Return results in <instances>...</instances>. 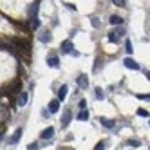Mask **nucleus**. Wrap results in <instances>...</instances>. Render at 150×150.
<instances>
[{"label":"nucleus","instance_id":"obj_26","mask_svg":"<svg viewBox=\"0 0 150 150\" xmlns=\"http://www.w3.org/2000/svg\"><path fill=\"white\" fill-rule=\"evenodd\" d=\"M91 22H92V25H94V27H98V25H100V22H98V18H96V16H92V18H91Z\"/></svg>","mask_w":150,"mask_h":150},{"label":"nucleus","instance_id":"obj_8","mask_svg":"<svg viewBox=\"0 0 150 150\" xmlns=\"http://www.w3.org/2000/svg\"><path fill=\"white\" fill-rule=\"evenodd\" d=\"M58 110H60V100H52V101H49V112L54 114V112H58Z\"/></svg>","mask_w":150,"mask_h":150},{"label":"nucleus","instance_id":"obj_23","mask_svg":"<svg viewBox=\"0 0 150 150\" xmlns=\"http://www.w3.org/2000/svg\"><path fill=\"white\" fill-rule=\"evenodd\" d=\"M38 25H40V22H38V18H35V20H31V27H33V29H38Z\"/></svg>","mask_w":150,"mask_h":150},{"label":"nucleus","instance_id":"obj_2","mask_svg":"<svg viewBox=\"0 0 150 150\" xmlns=\"http://www.w3.org/2000/svg\"><path fill=\"white\" fill-rule=\"evenodd\" d=\"M123 65H125L127 69H134V71H139V63H137V62H134L132 58H125V60H123Z\"/></svg>","mask_w":150,"mask_h":150},{"label":"nucleus","instance_id":"obj_10","mask_svg":"<svg viewBox=\"0 0 150 150\" xmlns=\"http://www.w3.org/2000/svg\"><path fill=\"white\" fill-rule=\"evenodd\" d=\"M20 137H22V128H16V130H15V134H13V137L11 139H9V143H18L20 141Z\"/></svg>","mask_w":150,"mask_h":150},{"label":"nucleus","instance_id":"obj_19","mask_svg":"<svg viewBox=\"0 0 150 150\" xmlns=\"http://www.w3.org/2000/svg\"><path fill=\"white\" fill-rule=\"evenodd\" d=\"M112 4H114V6H117V7H125V6H127V2H125V0H114Z\"/></svg>","mask_w":150,"mask_h":150},{"label":"nucleus","instance_id":"obj_18","mask_svg":"<svg viewBox=\"0 0 150 150\" xmlns=\"http://www.w3.org/2000/svg\"><path fill=\"white\" fill-rule=\"evenodd\" d=\"M125 51L128 52V54L132 52V44H130V40H127V42H125Z\"/></svg>","mask_w":150,"mask_h":150},{"label":"nucleus","instance_id":"obj_20","mask_svg":"<svg viewBox=\"0 0 150 150\" xmlns=\"http://www.w3.org/2000/svg\"><path fill=\"white\" fill-rule=\"evenodd\" d=\"M94 91H96V98H98V100H103V91H101L100 87H96Z\"/></svg>","mask_w":150,"mask_h":150},{"label":"nucleus","instance_id":"obj_9","mask_svg":"<svg viewBox=\"0 0 150 150\" xmlns=\"http://www.w3.org/2000/svg\"><path fill=\"white\" fill-rule=\"evenodd\" d=\"M100 123H101L105 128H114V127H116V121H112V120H107V117H100Z\"/></svg>","mask_w":150,"mask_h":150},{"label":"nucleus","instance_id":"obj_4","mask_svg":"<svg viewBox=\"0 0 150 150\" xmlns=\"http://www.w3.org/2000/svg\"><path fill=\"white\" fill-rule=\"evenodd\" d=\"M69 52L72 54L74 49H72V44H71V42H69V40H65V42L62 44V54H69Z\"/></svg>","mask_w":150,"mask_h":150},{"label":"nucleus","instance_id":"obj_22","mask_svg":"<svg viewBox=\"0 0 150 150\" xmlns=\"http://www.w3.org/2000/svg\"><path fill=\"white\" fill-rule=\"evenodd\" d=\"M128 145L130 146H139L141 143H139V139H128Z\"/></svg>","mask_w":150,"mask_h":150},{"label":"nucleus","instance_id":"obj_7","mask_svg":"<svg viewBox=\"0 0 150 150\" xmlns=\"http://www.w3.org/2000/svg\"><path fill=\"white\" fill-rule=\"evenodd\" d=\"M52 134H54V128H52V127H47V128H44V130H42L40 137H42V139H51Z\"/></svg>","mask_w":150,"mask_h":150},{"label":"nucleus","instance_id":"obj_11","mask_svg":"<svg viewBox=\"0 0 150 150\" xmlns=\"http://www.w3.org/2000/svg\"><path fill=\"white\" fill-rule=\"evenodd\" d=\"M65 96H67V85H62L60 91H58V100L63 101V100H65Z\"/></svg>","mask_w":150,"mask_h":150},{"label":"nucleus","instance_id":"obj_17","mask_svg":"<svg viewBox=\"0 0 150 150\" xmlns=\"http://www.w3.org/2000/svg\"><path fill=\"white\" fill-rule=\"evenodd\" d=\"M51 38H52V36H51V33H49V31H47L45 35H42V36H40V40L44 42V44H47V42H51Z\"/></svg>","mask_w":150,"mask_h":150},{"label":"nucleus","instance_id":"obj_28","mask_svg":"<svg viewBox=\"0 0 150 150\" xmlns=\"http://www.w3.org/2000/svg\"><path fill=\"white\" fill-rule=\"evenodd\" d=\"M137 98H139V100H148V101H150V96H145V94H137Z\"/></svg>","mask_w":150,"mask_h":150},{"label":"nucleus","instance_id":"obj_5","mask_svg":"<svg viewBox=\"0 0 150 150\" xmlns=\"http://www.w3.org/2000/svg\"><path fill=\"white\" fill-rule=\"evenodd\" d=\"M71 117H72V112H71V110H65V112H63V117H62V128L69 127V123H71Z\"/></svg>","mask_w":150,"mask_h":150},{"label":"nucleus","instance_id":"obj_13","mask_svg":"<svg viewBox=\"0 0 150 150\" xmlns=\"http://www.w3.org/2000/svg\"><path fill=\"white\" fill-rule=\"evenodd\" d=\"M110 24H112V25H121V24H123V18L117 16V15H112V16H110Z\"/></svg>","mask_w":150,"mask_h":150},{"label":"nucleus","instance_id":"obj_24","mask_svg":"<svg viewBox=\"0 0 150 150\" xmlns=\"http://www.w3.org/2000/svg\"><path fill=\"white\" fill-rule=\"evenodd\" d=\"M103 146H105V141H100L98 145L94 146V150H103Z\"/></svg>","mask_w":150,"mask_h":150},{"label":"nucleus","instance_id":"obj_27","mask_svg":"<svg viewBox=\"0 0 150 150\" xmlns=\"http://www.w3.org/2000/svg\"><path fill=\"white\" fill-rule=\"evenodd\" d=\"M27 150H38V145H36V143H31V145L27 146Z\"/></svg>","mask_w":150,"mask_h":150},{"label":"nucleus","instance_id":"obj_1","mask_svg":"<svg viewBox=\"0 0 150 150\" xmlns=\"http://www.w3.org/2000/svg\"><path fill=\"white\" fill-rule=\"evenodd\" d=\"M15 44H16V47H18V51L22 52L24 56H29V42H24V40H15Z\"/></svg>","mask_w":150,"mask_h":150},{"label":"nucleus","instance_id":"obj_16","mask_svg":"<svg viewBox=\"0 0 150 150\" xmlns=\"http://www.w3.org/2000/svg\"><path fill=\"white\" fill-rule=\"evenodd\" d=\"M87 117H89V112H87V110H81V112L78 114L76 120H80V121H87Z\"/></svg>","mask_w":150,"mask_h":150},{"label":"nucleus","instance_id":"obj_25","mask_svg":"<svg viewBox=\"0 0 150 150\" xmlns=\"http://www.w3.org/2000/svg\"><path fill=\"white\" fill-rule=\"evenodd\" d=\"M78 107H80L81 110H85V107H87V101H85V100H80V105H78Z\"/></svg>","mask_w":150,"mask_h":150},{"label":"nucleus","instance_id":"obj_12","mask_svg":"<svg viewBox=\"0 0 150 150\" xmlns=\"http://www.w3.org/2000/svg\"><path fill=\"white\" fill-rule=\"evenodd\" d=\"M27 103V92H20L18 96V107H25Z\"/></svg>","mask_w":150,"mask_h":150},{"label":"nucleus","instance_id":"obj_15","mask_svg":"<svg viewBox=\"0 0 150 150\" xmlns=\"http://www.w3.org/2000/svg\"><path fill=\"white\" fill-rule=\"evenodd\" d=\"M87 83H89V81H87V76H80V78H78V85H80L81 89L87 87Z\"/></svg>","mask_w":150,"mask_h":150},{"label":"nucleus","instance_id":"obj_21","mask_svg":"<svg viewBox=\"0 0 150 150\" xmlns=\"http://www.w3.org/2000/svg\"><path fill=\"white\" fill-rule=\"evenodd\" d=\"M137 116H141V117H148L150 114H148V110H145V109H139V110H137Z\"/></svg>","mask_w":150,"mask_h":150},{"label":"nucleus","instance_id":"obj_14","mask_svg":"<svg viewBox=\"0 0 150 150\" xmlns=\"http://www.w3.org/2000/svg\"><path fill=\"white\" fill-rule=\"evenodd\" d=\"M47 65L49 67H58V56H51L47 60Z\"/></svg>","mask_w":150,"mask_h":150},{"label":"nucleus","instance_id":"obj_3","mask_svg":"<svg viewBox=\"0 0 150 150\" xmlns=\"http://www.w3.org/2000/svg\"><path fill=\"white\" fill-rule=\"evenodd\" d=\"M38 7H40V2H33V6H29V18L35 20L36 15H38Z\"/></svg>","mask_w":150,"mask_h":150},{"label":"nucleus","instance_id":"obj_6","mask_svg":"<svg viewBox=\"0 0 150 150\" xmlns=\"http://www.w3.org/2000/svg\"><path fill=\"white\" fill-rule=\"evenodd\" d=\"M125 33L123 29H114V31H110L109 33V42H117V36H121Z\"/></svg>","mask_w":150,"mask_h":150}]
</instances>
